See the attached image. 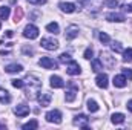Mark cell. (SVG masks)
<instances>
[{"label": "cell", "instance_id": "6da1fadb", "mask_svg": "<svg viewBox=\"0 0 132 130\" xmlns=\"http://www.w3.org/2000/svg\"><path fill=\"white\" fill-rule=\"evenodd\" d=\"M40 89H42V81L34 77V75H26V78L23 80V90H25V95L29 99H35L40 94Z\"/></svg>", "mask_w": 132, "mask_h": 130}, {"label": "cell", "instance_id": "7a4b0ae2", "mask_svg": "<svg viewBox=\"0 0 132 130\" xmlns=\"http://www.w3.org/2000/svg\"><path fill=\"white\" fill-rule=\"evenodd\" d=\"M40 44H42V48H45V49H48V51H55V49L59 48V41H57L55 38H51V37L42 38Z\"/></svg>", "mask_w": 132, "mask_h": 130}, {"label": "cell", "instance_id": "3957f363", "mask_svg": "<svg viewBox=\"0 0 132 130\" xmlns=\"http://www.w3.org/2000/svg\"><path fill=\"white\" fill-rule=\"evenodd\" d=\"M68 86H69V89L66 90V101L68 103H72L74 99H75V97H77V92H78V86L74 83V81H69L68 83Z\"/></svg>", "mask_w": 132, "mask_h": 130}, {"label": "cell", "instance_id": "277c9868", "mask_svg": "<svg viewBox=\"0 0 132 130\" xmlns=\"http://www.w3.org/2000/svg\"><path fill=\"white\" fill-rule=\"evenodd\" d=\"M46 121L48 123H54V124H60L62 123V112L57 110V109L48 112L46 113Z\"/></svg>", "mask_w": 132, "mask_h": 130}, {"label": "cell", "instance_id": "5b68a950", "mask_svg": "<svg viewBox=\"0 0 132 130\" xmlns=\"http://www.w3.org/2000/svg\"><path fill=\"white\" fill-rule=\"evenodd\" d=\"M23 35L26 37V38H29V40H34V38H37L38 37V28L35 26V25H26L25 26V29H23Z\"/></svg>", "mask_w": 132, "mask_h": 130}, {"label": "cell", "instance_id": "8992f818", "mask_svg": "<svg viewBox=\"0 0 132 130\" xmlns=\"http://www.w3.org/2000/svg\"><path fill=\"white\" fill-rule=\"evenodd\" d=\"M38 64L42 66L43 69H57V67H59V63H57L55 60L49 58V57H42V58L38 60Z\"/></svg>", "mask_w": 132, "mask_h": 130}, {"label": "cell", "instance_id": "52a82bcc", "mask_svg": "<svg viewBox=\"0 0 132 130\" xmlns=\"http://www.w3.org/2000/svg\"><path fill=\"white\" fill-rule=\"evenodd\" d=\"M100 57H101V58H100V60H101V63L106 66L108 69H112V67L115 66V58H114V57H111V54H109V52H103V51H101Z\"/></svg>", "mask_w": 132, "mask_h": 130}, {"label": "cell", "instance_id": "ba28073f", "mask_svg": "<svg viewBox=\"0 0 132 130\" xmlns=\"http://www.w3.org/2000/svg\"><path fill=\"white\" fill-rule=\"evenodd\" d=\"M88 123H89V118L86 115H83V113L75 115V118H74V126H77V127H81V129L88 130Z\"/></svg>", "mask_w": 132, "mask_h": 130}, {"label": "cell", "instance_id": "9c48e42d", "mask_svg": "<svg viewBox=\"0 0 132 130\" xmlns=\"http://www.w3.org/2000/svg\"><path fill=\"white\" fill-rule=\"evenodd\" d=\"M66 72L69 73V75H78L80 72H81V69H80V64L77 63V61H74V60H71L68 66H66Z\"/></svg>", "mask_w": 132, "mask_h": 130}, {"label": "cell", "instance_id": "30bf717a", "mask_svg": "<svg viewBox=\"0 0 132 130\" xmlns=\"http://www.w3.org/2000/svg\"><path fill=\"white\" fill-rule=\"evenodd\" d=\"M78 32H80V29H78L77 25H69L66 28V38L68 40H74L75 37H78Z\"/></svg>", "mask_w": 132, "mask_h": 130}, {"label": "cell", "instance_id": "8fae6325", "mask_svg": "<svg viewBox=\"0 0 132 130\" xmlns=\"http://www.w3.org/2000/svg\"><path fill=\"white\" fill-rule=\"evenodd\" d=\"M29 112H31V109H29V106H26V104H19L15 109H14V113L17 115V116H26V115H29Z\"/></svg>", "mask_w": 132, "mask_h": 130}, {"label": "cell", "instance_id": "7c38bea8", "mask_svg": "<svg viewBox=\"0 0 132 130\" xmlns=\"http://www.w3.org/2000/svg\"><path fill=\"white\" fill-rule=\"evenodd\" d=\"M37 99H38V103H40L42 107H48L51 104V101H52V95L51 94H38Z\"/></svg>", "mask_w": 132, "mask_h": 130}, {"label": "cell", "instance_id": "4fadbf2b", "mask_svg": "<svg viewBox=\"0 0 132 130\" xmlns=\"http://www.w3.org/2000/svg\"><path fill=\"white\" fill-rule=\"evenodd\" d=\"M108 80H109V78H108V75H106V73H98V75H97V78H95V83H97V86H98V87L106 89V87H108V84H109V83H108Z\"/></svg>", "mask_w": 132, "mask_h": 130}, {"label": "cell", "instance_id": "5bb4252c", "mask_svg": "<svg viewBox=\"0 0 132 130\" xmlns=\"http://www.w3.org/2000/svg\"><path fill=\"white\" fill-rule=\"evenodd\" d=\"M59 6H60V9H62L63 12H66V14H71V12H74V11L77 9V6H75L74 3H71V2H62Z\"/></svg>", "mask_w": 132, "mask_h": 130}, {"label": "cell", "instance_id": "9a60e30c", "mask_svg": "<svg viewBox=\"0 0 132 130\" xmlns=\"http://www.w3.org/2000/svg\"><path fill=\"white\" fill-rule=\"evenodd\" d=\"M106 18L109 20V22H118V23H121V22H125L126 18H125V15L123 14H120V12H109L108 15H106Z\"/></svg>", "mask_w": 132, "mask_h": 130}, {"label": "cell", "instance_id": "2e32d148", "mask_svg": "<svg viewBox=\"0 0 132 130\" xmlns=\"http://www.w3.org/2000/svg\"><path fill=\"white\" fill-rule=\"evenodd\" d=\"M51 86L54 89H62V87H65V81L59 75H52L51 77Z\"/></svg>", "mask_w": 132, "mask_h": 130}, {"label": "cell", "instance_id": "e0dca14e", "mask_svg": "<svg viewBox=\"0 0 132 130\" xmlns=\"http://www.w3.org/2000/svg\"><path fill=\"white\" fill-rule=\"evenodd\" d=\"M112 83H114L115 87H125V86L128 84V78H126L125 75H115Z\"/></svg>", "mask_w": 132, "mask_h": 130}, {"label": "cell", "instance_id": "ac0fdd59", "mask_svg": "<svg viewBox=\"0 0 132 130\" xmlns=\"http://www.w3.org/2000/svg\"><path fill=\"white\" fill-rule=\"evenodd\" d=\"M5 70H6L8 73H19V72H22V70H23V66L14 63V64H8L6 67H5Z\"/></svg>", "mask_w": 132, "mask_h": 130}, {"label": "cell", "instance_id": "d6986e66", "mask_svg": "<svg viewBox=\"0 0 132 130\" xmlns=\"http://www.w3.org/2000/svg\"><path fill=\"white\" fill-rule=\"evenodd\" d=\"M0 103L2 104H8L11 103V95L6 89H0Z\"/></svg>", "mask_w": 132, "mask_h": 130}, {"label": "cell", "instance_id": "ffe728a7", "mask_svg": "<svg viewBox=\"0 0 132 130\" xmlns=\"http://www.w3.org/2000/svg\"><path fill=\"white\" fill-rule=\"evenodd\" d=\"M111 119H112V123H114V124H123V123H125V119H126V116H125L123 113H114Z\"/></svg>", "mask_w": 132, "mask_h": 130}, {"label": "cell", "instance_id": "44dd1931", "mask_svg": "<svg viewBox=\"0 0 132 130\" xmlns=\"http://www.w3.org/2000/svg\"><path fill=\"white\" fill-rule=\"evenodd\" d=\"M46 29H48L51 34H59L60 32V26H59V23H55V22L48 23V25H46Z\"/></svg>", "mask_w": 132, "mask_h": 130}, {"label": "cell", "instance_id": "7402d4cb", "mask_svg": "<svg viewBox=\"0 0 132 130\" xmlns=\"http://www.w3.org/2000/svg\"><path fill=\"white\" fill-rule=\"evenodd\" d=\"M11 14V9L8 6H0V20H8Z\"/></svg>", "mask_w": 132, "mask_h": 130}, {"label": "cell", "instance_id": "603a6c76", "mask_svg": "<svg viewBox=\"0 0 132 130\" xmlns=\"http://www.w3.org/2000/svg\"><path fill=\"white\" fill-rule=\"evenodd\" d=\"M37 127H38L37 119H32V121H29V123H26V124L22 126V129L23 130H32V129H37Z\"/></svg>", "mask_w": 132, "mask_h": 130}, {"label": "cell", "instance_id": "cb8c5ba5", "mask_svg": "<svg viewBox=\"0 0 132 130\" xmlns=\"http://www.w3.org/2000/svg\"><path fill=\"white\" fill-rule=\"evenodd\" d=\"M101 69H103V63H101V60L94 58V60H92V70H94V72H100Z\"/></svg>", "mask_w": 132, "mask_h": 130}, {"label": "cell", "instance_id": "d4e9b609", "mask_svg": "<svg viewBox=\"0 0 132 130\" xmlns=\"http://www.w3.org/2000/svg\"><path fill=\"white\" fill-rule=\"evenodd\" d=\"M88 110L89 112H97L98 110V104H97V101H94V99H88Z\"/></svg>", "mask_w": 132, "mask_h": 130}, {"label": "cell", "instance_id": "484cf974", "mask_svg": "<svg viewBox=\"0 0 132 130\" xmlns=\"http://www.w3.org/2000/svg\"><path fill=\"white\" fill-rule=\"evenodd\" d=\"M123 61L126 63L132 61V48H128L126 51H123Z\"/></svg>", "mask_w": 132, "mask_h": 130}, {"label": "cell", "instance_id": "4316f807", "mask_svg": "<svg viewBox=\"0 0 132 130\" xmlns=\"http://www.w3.org/2000/svg\"><path fill=\"white\" fill-rule=\"evenodd\" d=\"M22 17H23V9L17 6V8H15V12H14V22L19 23V22L22 20Z\"/></svg>", "mask_w": 132, "mask_h": 130}, {"label": "cell", "instance_id": "83f0119b", "mask_svg": "<svg viewBox=\"0 0 132 130\" xmlns=\"http://www.w3.org/2000/svg\"><path fill=\"white\" fill-rule=\"evenodd\" d=\"M111 48H112L114 52H123V46H121L120 41H114V43L111 44Z\"/></svg>", "mask_w": 132, "mask_h": 130}, {"label": "cell", "instance_id": "f1b7e54d", "mask_svg": "<svg viewBox=\"0 0 132 130\" xmlns=\"http://www.w3.org/2000/svg\"><path fill=\"white\" fill-rule=\"evenodd\" d=\"M98 38H100V41H101V43H109V41H111L109 35H108V34H104V32H100L98 34Z\"/></svg>", "mask_w": 132, "mask_h": 130}, {"label": "cell", "instance_id": "f546056e", "mask_svg": "<svg viewBox=\"0 0 132 130\" xmlns=\"http://www.w3.org/2000/svg\"><path fill=\"white\" fill-rule=\"evenodd\" d=\"M15 89H23V80H12V83H11Z\"/></svg>", "mask_w": 132, "mask_h": 130}, {"label": "cell", "instance_id": "4dcf8cb0", "mask_svg": "<svg viewBox=\"0 0 132 130\" xmlns=\"http://www.w3.org/2000/svg\"><path fill=\"white\" fill-rule=\"evenodd\" d=\"M94 55V51H92V48H88L86 51H85V54H83V57L86 58V60H91V57Z\"/></svg>", "mask_w": 132, "mask_h": 130}, {"label": "cell", "instance_id": "1f68e13d", "mask_svg": "<svg viewBox=\"0 0 132 130\" xmlns=\"http://www.w3.org/2000/svg\"><path fill=\"white\" fill-rule=\"evenodd\" d=\"M22 52H23L25 55H32V54H34V49L31 48V46H29V48H28V46H23V48H22Z\"/></svg>", "mask_w": 132, "mask_h": 130}, {"label": "cell", "instance_id": "d6a6232c", "mask_svg": "<svg viewBox=\"0 0 132 130\" xmlns=\"http://www.w3.org/2000/svg\"><path fill=\"white\" fill-rule=\"evenodd\" d=\"M71 60H72V58H71L69 54H62V55H60V61H62V63H69Z\"/></svg>", "mask_w": 132, "mask_h": 130}, {"label": "cell", "instance_id": "836d02e7", "mask_svg": "<svg viewBox=\"0 0 132 130\" xmlns=\"http://www.w3.org/2000/svg\"><path fill=\"white\" fill-rule=\"evenodd\" d=\"M104 5L109 6V8H117V6H118V2H117V0H106Z\"/></svg>", "mask_w": 132, "mask_h": 130}, {"label": "cell", "instance_id": "e575fe53", "mask_svg": "<svg viewBox=\"0 0 132 130\" xmlns=\"http://www.w3.org/2000/svg\"><path fill=\"white\" fill-rule=\"evenodd\" d=\"M121 70H123V75H125L126 78H129V80H132V70H131V69H128V67H123Z\"/></svg>", "mask_w": 132, "mask_h": 130}, {"label": "cell", "instance_id": "d590c367", "mask_svg": "<svg viewBox=\"0 0 132 130\" xmlns=\"http://www.w3.org/2000/svg\"><path fill=\"white\" fill-rule=\"evenodd\" d=\"M28 2L32 5H45L46 3V0H28Z\"/></svg>", "mask_w": 132, "mask_h": 130}, {"label": "cell", "instance_id": "8d00e7d4", "mask_svg": "<svg viewBox=\"0 0 132 130\" xmlns=\"http://www.w3.org/2000/svg\"><path fill=\"white\" fill-rule=\"evenodd\" d=\"M121 9H123L125 12H132V5H123Z\"/></svg>", "mask_w": 132, "mask_h": 130}, {"label": "cell", "instance_id": "74e56055", "mask_svg": "<svg viewBox=\"0 0 132 130\" xmlns=\"http://www.w3.org/2000/svg\"><path fill=\"white\" fill-rule=\"evenodd\" d=\"M126 107H128V110H129V112H132V99H131V101H128V106H126Z\"/></svg>", "mask_w": 132, "mask_h": 130}, {"label": "cell", "instance_id": "f35d334b", "mask_svg": "<svg viewBox=\"0 0 132 130\" xmlns=\"http://www.w3.org/2000/svg\"><path fill=\"white\" fill-rule=\"evenodd\" d=\"M5 35H6V37H9V38H11V37H12V35H14V32H12V31H6V32H5Z\"/></svg>", "mask_w": 132, "mask_h": 130}, {"label": "cell", "instance_id": "ab89813d", "mask_svg": "<svg viewBox=\"0 0 132 130\" xmlns=\"http://www.w3.org/2000/svg\"><path fill=\"white\" fill-rule=\"evenodd\" d=\"M0 129H5V124H2V123H0Z\"/></svg>", "mask_w": 132, "mask_h": 130}, {"label": "cell", "instance_id": "60d3db41", "mask_svg": "<svg viewBox=\"0 0 132 130\" xmlns=\"http://www.w3.org/2000/svg\"><path fill=\"white\" fill-rule=\"evenodd\" d=\"M0 28H2V23H0Z\"/></svg>", "mask_w": 132, "mask_h": 130}]
</instances>
